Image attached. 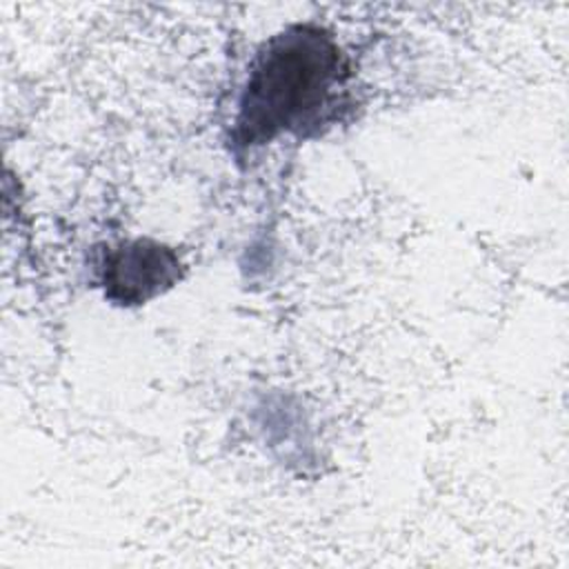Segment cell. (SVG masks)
Listing matches in <instances>:
<instances>
[{
  "label": "cell",
  "mask_w": 569,
  "mask_h": 569,
  "mask_svg": "<svg viewBox=\"0 0 569 569\" xmlns=\"http://www.w3.org/2000/svg\"><path fill=\"white\" fill-rule=\"evenodd\" d=\"M349 64L331 33L293 24L264 42L249 67L233 120V144L253 149L282 133H305L342 102Z\"/></svg>",
  "instance_id": "obj_1"
},
{
  "label": "cell",
  "mask_w": 569,
  "mask_h": 569,
  "mask_svg": "<svg viewBox=\"0 0 569 569\" xmlns=\"http://www.w3.org/2000/svg\"><path fill=\"white\" fill-rule=\"evenodd\" d=\"M180 278L173 249L153 240H131L107 251L102 260L104 296L118 305H140Z\"/></svg>",
  "instance_id": "obj_2"
}]
</instances>
